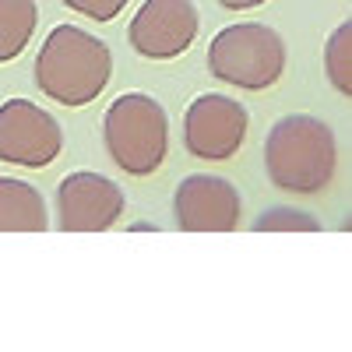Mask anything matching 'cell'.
Wrapping results in <instances>:
<instances>
[{
    "label": "cell",
    "instance_id": "1",
    "mask_svg": "<svg viewBox=\"0 0 352 352\" xmlns=\"http://www.w3.org/2000/svg\"><path fill=\"white\" fill-rule=\"evenodd\" d=\"M264 169L285 194H320L338 169L335 131L310 113L282 116L264 141Z\"/></svg>",
    "mask_w": 352,
    "mask_h": 352
},
{
    "label": "cell",
    "instance_id": "2",
    "mask_svg": "<svg viewBox=\"0 0 352 352\" xmlns=\"http://www.w3.org/2000/svg\"><path fill=\"white\" fill-rule=\"evenodd\" d=\"M113 74L109 46L78 25H56L36 56V85L60 106H88Z\"/></svg>",
    "mask_w": 352,
    "mask_h": 352
},
{
    "label": "cell",
    "instance_id": "3",
    "mask_svg": "<svg viewBox=\"0 0 352 352\" xmlns=\"http://www.w3.org/2000/svg\"><path fill=\"white\" fill-rule=\"evenodd\" d=\"M102 138L109 159L131 176H148L166 162L169 152V116L162 102L144 92H124L106 109Z\"/></svg>",
    "mask_w": 352,
    "mask_h": 352
},
{
    "label": "cell",
    "instance_id": "4",
    "mask_svg": "<svg viewBox=\"0 0 352 352\" xmlns=\"http://www.w3.org/2000/svg\"><path fill=\"white\" fill-rule=\"evenodd\" d=\"M208 71L226 85L261 92V88H272L282 78L285 43L268 25L257 21L229 25L208 43Z\"/></svg>",
    "mask_w": 352,
    "mask_h": 352
},
{
    "label": "cell",
    "instance_id": "5",
    "mask_svg": "<svg viewBox=\"0 0 352 352\" xmlns=\"http://www.w3.org/2000/svg\"><path fill=\"white\" fill-rule=\"evenodd\" d=\"M247 127V106L219 92H204L184 113V144L190 155L204 162H226L240 152Z\"/></svg>",
    "mask_w": 352,
    "mask_h": 352
},
{
    "label": "cell",
    "instance_id": "6",
    "mask_svg": "<svg viewBox=\"0 0 352 352\" xmlns=\"http://www.w3.org/2000/svg\"><path fill=\"white\" fill-rule=\"evenodd\" d=\"M60 148L64 134L50 109L28 99H8L0 106V162L43 169L60 155Z\"/></svg>",
    "mask_w": 352,
    "mask_h": 352
},
{
    "label": "cell",
    "instance_id": "7",
    "mask_svg": "<svg viewBox=\"0 0 352 352\" xmlns=\"http://www.w3.org/2000/svg\"><path fill=\"white\" fill-rule=\"evenodd\" d=\"M197 28L201 14L194 0H144L127 28V39L144 60H173L190 50Z\"/></svg>",
    "mask_w": 352,
    "mask_h": 352
},
{
    "label": "cell",
    "instance_id": "8",
    "mask_svg": "<svg viewBox=\"0 0 352 352\" xmlns=\"http://www.w3.org/2000/svg\"><path fill=\"white\" fill-rule=\"evenodd\" d=\"M124 215V190L99 173H71L56 187V226L64 232H106Z\"/></svg>",
    "mask_w": 352,
    "mask_h": 352
},
{
    "label": "cell",
    "instance_id": "9",
    "mask_svg": "<svg viewBox=\"0 0 352 352\" xmlns=\"http://www.w3.org/2000/svg\"><path fill=\"white\" fill-rule=\"evenodd\" d=\"M173 212L184 232H232L240 226V194L222 176L194 173L176 187Z\"/></svg>",
    "mask_w": 352,
    "mask_h": 352
},
{
    "label": "cell",
    "instance_id": "10",
    "mask_svg": "<svg viewBox=\"0 0 352 352\" xmlns=\"http://www.w3.org/2000/svg\"><path fill=\"white\" fill-rule=\"evenodd\" d=\"M46 201L43 194L14 176H0V232H43Z\"/></svg>",
    "mask_w": 352,
    "mask_h": 352
},
{
    "label": "cell",
    "instance_id": "11",
    "mask_svg": "<svg viewBox=\"0 0 352 352\" xmlns=\"http://www.w3.org/2000/svg\"><path fill=\"white\" fill-rule=\"evenodd\" d=\"M39 25L36 0H0V64L21 56Z\"/></svg>",
    "mask_w": 352,
    "mask_h": 352
},
{
    "label": "cell",
    "instance_id": "12",
    "mask_svg": "<svg viewBox=\"0 0 352 352\" xmlns=\"http://www.w3.org/2000/svg\"><path fill=\"white\" fill-rule=\"evenodd\" d=\"M324 71H328V81L342 96L352 92V25L349 21H342L335 28L324 46Z\"/></svg>",
    "mask_w": 352,
    "mask_h": 352
},
{
    "label": "cell",
    "instance_id": "13",
    "mask_svg": "<svg viewBox=\"0 0 352 352\" xmlns=\"http://www.w3.org/2000/svg\"><path fill=\"white\" fill-rule=\"evenodd\" d=\"M320 222L296 208H272L254 222V232H317Z\"/></svg>",
    "mask_w": 352,
    "mask_h": 352
},
{
    "label": "cell",
    "instance_id": "14",
    "mask_svg": "<svg viewBox=\"0 0 352 352\" xmlns=\"http://www.w3.org/2000/svg\"><path fill=\"white\" fill-rule=\"evenodd\" d=\"M64 4L85 18H92V21H113L127 8V0H64Z\"/></svg>",
    "mask_w": 352,
    "mask_h": 352
},
{
    "label": "cell",
    "instance_id": "15",
    "mask_svg": "<svg viewBox=\"0 0 352 352\" xmlns=\"http://www.w3.org/2000/svg\"><path fill=\"white\" fill-rule=\"evenodd\" d=\"M226 11H247V8H261L264 0H219Z\"/></svg>",
    "mask_w": 352,
    "mask_h": 352
}]
</instances>
